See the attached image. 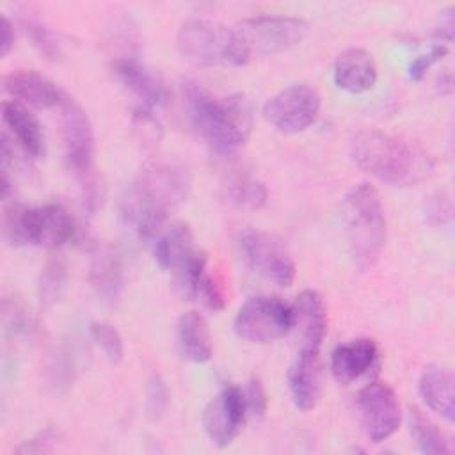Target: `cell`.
I'll return each instance as SVG.
<instances>
[{"mask_svg":"<svg viewBox=\"0 0 455 455\" xmlns=\"http://www.w3.org/2000/svg\"><path fill=\"white\" fill-rule=\"evenodd\" d=\"M354 164L391 187H414L434 172V158L416 144L379 130H361L350 140Z\"/></svg>","mask_w":455,"mask_h":455,"instance_id":"cell-1","label":"cell"},{"mask_svg":"<svg viewBox=\"0 0 455 455\" xmlns=\"http://www.w3.org/2000/svg\"><path fill=\"white\" fill-rule=\"evenodd\" d=\"M188 172L169 162L148 165L128 196L123 199V215L140 240L160 235L167 215L188 196Z\"/></svg>","mask_w":455,"mask_h":455,"instance_id":"cell-2","label":"cell"},{"mask_svg":"<svg viewBox=\"0 0 455 455\" xmlns=\"http://www.w3.org/2000/svg\"><path fill=\"white\" fill-rule=\"evenodd\" d=\"M185 101L192 128L217 153L231 155L247 142L251 108L242 96L217 98L197 85H190Z\"/></svg>","mask_w":455,"mask_h":455,"instance_id":"cell-3","label":"cell"},{"mask_svg":"<svg viewBox=\"0 0 455 455\" xmlns=\"http://www.w3.org/2000/svg\"><path fill=\"white\" fill-rule=\"evenodd\" d=\"M341 220L354 265L359 270L371 268L386 243V215L373 185L357 183L347 192Z\"/></svg>","mask_w":455,"mask_h":455,"instance_id":"cell-4","label":"cell"},{"mask_svg":"<svg viewBox=\"0 0 455 455\" xmlns=\"http://www.w3.org/2000/svg\"><path fill=\"white\" fill-rule=\"evenodd\" d=\"M4 233L12 245L57 249L73 238L75 222L60 204L27 208L12 203L4 210Z\"/></svg>","mask_w":455,"mask_h":455,"instance_id":"cell-5","label":"cell"},{"mask_svg":"<svg viewBox=\"0 0 455 455\" xmlns=\"http://www.w3.org/2000/svg\"><path fill=\"white\" fill-rule=\"evenodd\" d=\"M158 267L172 274L174 288L183 299H194L201 277L206 274V254L196 245L188 224L174 222L155 240Z\"/></svg>","mask_w":455,"mask_h":455,"instance_id":"cell-6","label":"cell"},{"mask_svg":"<svg viewBox=\"0 0 455 455\" xmlns=\"http://www.w3.org/2000/svg\"><path fill=\"white\" fill-rule=\"evenodd\" d=\"M180 55L196 66H243L235 30L217 21L187 20L176 37Z\"/></svg>","mask_w":455,"mask_h":455,"instance_id":"cell-7","label":"cell"},{"mask_svg":"<svg viewBox=\"0 0 455 455\" xmlns=\"http://www.w3.org/2000/svg\"><path fill=\"white\" fill-rule=\"evenodd\" d=\"M233 30L247 64L254 57H270L297 46L307 32V23L293 16H256L240 21Z\"/></svg>","mask_w":455,"mask_h":455,"instance_id":"cell-8","label":"cell"},{"mask_svg":"<svg viewBox=\"0 0 455 455\" xmlns=\"http://www.w3.org/2000/svg\"><path fill=\"white\" fill-rule=\"evenodd\" d=\"M291 306L277 297L258 295L247 299L236 311L233 329L249 343H270L291 332Z\"/></svg>","mask_w":455,"mask_h":455,"instance_id":"cell-9","label":"cell"},{"mask_svg":"<svg viewBox=\"0 0 455 455\" xmlns=\"http://www.w3.org/2000/svg\"><path fill=\"white\" fill-rule=\"evenodd\" d=\"M322 98L307 84H293L275 92L263 105V117L277 132L300 133L318 119Z\"/></svg>","mask_w":455,"mask_h":455,"instance_id":"cell-10","label":"cell"},{"mask_svg":"<svg viewBox=\"0 0 455 455\" xmlns=\"http://www.w3.org/2000/svg\"><path fill=\"white\" fill-rule=\"evenodd\" d=\"M238 243L243 258L259 275L277 286H290L293 283L295 261L279 236L261 229H245Z\"/></svg>","mask_w":455,"mask_h":455,"instance_id":"cell-11","label":"cell"},{"mask_svg":"<svg viewBox=\"0 0 455 455\" xmlns=\"http://www.w3.org/2000/svg\"><path fill=\"white\" fill-rule=\"evenodd\" d=\"M361 427L371 443H382L391 437L402 421L398 398L391 386L373 380L359 389L355 398Z\"/></svg>","mask_w":455,"mask_h":455,"instance_id":"cell-12","label":"cell"},{"mask_svg":"<svg viewBox=\"0 0 455 455\" xmlns=\"http://www.w3.org/2000/svg\"><path fill=\"white\" fill-rule=\"evenodd\" d=\"M59 108L66 164L76 176L85 178L94 160V132L91 119L82 105L69 94Z\"/></svg>","mask_w":455,"mask_h":455,"instance_id":"cell-13","label":"cell"},{"mask_svg":"<svg viewBox=\"0 0 455 455\" xmlns=\"http://www.w3.org/2000/svg\"><path fill=\"white\" fill-rule=\"evenodd\" d=\"M247 418L243 391L236 386H224L204 407L201 423L206 437L219 448L229 446L242 432Z\"/></svg>","mask_w":455,"mask_h":455,"instance_id":"cell-14","label":"cell"},{"mask_svg":"<svg viewBox=\"0 0 455 455\" xmlns=\"http://www.w3.org/2000/svg\"><path fill=\"white\" fill-rule=\"evenodd\" d=\"M293 325L299 352L318 354L327 334V309L323 299L315 290H304L291 304Z\"/></svg>","mask_w":455,"mask_h":455,"instance_id":"cell-15","label":"cell"},{"mask_svg":"<svg viewBox=\"0 0 455 455\" xmlns=\"http://www.w3.org/2000/svg\"><path fill=\"white\" fill-rule=\"evenodd\" d=\"M5 91L20 103H27L36 108L60 107L66 100V92L44 75L34 69H18L5 76Z\"/></svg>","mask_w":455,"mask_h":455,"instance_id":"cell-16","label":"cell"},{"mask_svg":"<svg viewBox=\"0 0 455 455\" xmlns=\"http://www.w3.org/2000/svg\"><path fill=\"white\" fill-rule=\"evenodd\" d=\"M112 71L121 85H124L132 94H135L146 108L162 107L169 101V89L165 84L144 64L132 57L116 59Z\"/></svg>","mask_w":455,"mask_h":455,"instance_id":"cell-17","label":"cell"},{"mask_svg":"<svg viewBox=\"0 0 455 455\" xmlns=\"http://www.w3.org/2000/svg\"><path fill=\"white\" fill-rule=\"evenodd\" d=\"M377 64L370 52L363 48H347L336 60L332 69L334 85L350 94L371 91L377 84Z\"/></svg>","mask_w":455,"mask_h":455,"instance_id":"cell-18","label":"cell"},{"mask_svg":"<svg viewBox=\"0 0 455 455\" xmlns=\"http://www.w3.org/2000/svg\"><path fill=\"white\" fill-rule=\"evenodd\" d=\"M379 357L377 343L371 338H357L338 345L331 355V371L339 384H350L366 375Z\"/></svg>","mask_w":455,"mask_h":455,"instance_id":"cell-19","label":"cell"},{"mask_svg":"<svg viewBox=\"0 0 455 455\" xmlns=\"http://www.w3.org/2000/svg\"><path fill=\"white\" fill-rule=\"evenodd\" d=\"M288 387L291 402L299 411H311L322 396L318 354L297 352L288 370Z\"/></svg>","mask_w":455,"mask_h":455,"instance_id":"cell-20","label":"cell"},{"mask_svg":"<svg viewBox=\"0 0 455 455\" xmlns=\"http://www.w3.org/2000/svg\"><path fill=\"white\" fill-rule=\"evenodd\" d=\"M4 124L11 130L12 137L23 148V151L34 158H39L46 151L44 130L39 119L20 101L7 100L2 103Z\"/></svg>","mask_w":455,"mask_h":455,"instance_id":"cell-21","label":"cell"},{"mask_svg":"<svg viewBox=\"0 0 455 455\" xmlns=\"http://www.w3.org/2000/svg\"><path fill=\"white\" fill-rule=\"evenodd\" d=\"M89 281L96 295L105 302H116L124 286L123 263L108 243H98L92 251Z\"/></svg>","mask_w":455,"mask_h":455,"instance_id":"cell-22","label":"cell"},{"mask_svg":"<svg viewBox=\"0 0 455 455\" xmlns=\"http://www.w3.org/2000/svg\"><path fill=\"white\" fill-rule=\"evenodd\" d=\"M419 396L425 405L439 414L448 423L455 418V396H453V373L446 368L430 366L419 377L418 382Z\"/></svg>","mask_w":455,"mask_h":455,"instance_id":"cell-23","label":"cell"},{"mask_svg":"<svg viewBox=\"0 0 455 455\" xmlns=\"http://www.w3.org/2000/svg\"><path fill=\"white\" fill-rule=\"evenodd\" d=\"M178 345L183 354L192 363H206L212 359L213 345L212 334L204 316L197 311H187L178 320Z\"/></svg>","mask_w":455,"mask_h":455,"instance_id":"cell-24","label":"cell"},{"mask_svg":"<svg viewBox=\"0 0 455 455\" xmlns=\"http://www.w3.org/2000/svg\"><path fill=\"white\" fill-rule=\"evenodd\" d=\"M409 432L418 450L427 455H448L451 451L444 434L437 428V425L418 407H409L407 414Z\"/></svg>","mask_w":455,"mask_h":455,"instance_id":"cell-25","label":"cell"},{"mask_svg":"<svg viewBox=\"0 0 455 455\" xmlns=\"http://www.w3.org/2000/svg\"><path fill=\"white\" fill-rule=\"evenodd\" d=\"M68 286V265L60 256L50 258L39 272L37 279V299L41 307L48 309L55 306Z\"/></svg>","mask_w":455,"mask_h":455,"instance_id":"cell-26","label":"cell"},{"mask_svg":"<svg viewBox=\"0 0 455 455\" xmlns=\"http://www.w3.org/2000/svg\"><path fill=\"white\" fill-rule=\"evenodd\" d=\"M21 27L32 44L37 48V52L46 59V60H59L62 57V46L55 36V32L44 25L43 21L36 18H23Z\"/></svg>","mask_w":455,"mask_h":455,"instance_id":"cell-27","label":"cell"},{"mask_svg":"<svg viewBox=\"0 0 455 455\" xmlns=\"http://www.w3.org/2000/svg\"><path fill=\"white\" fill-rule=\"evenodd\" d=\"M228 199L242 208L258 210L267 203V188L252 178H236L228 185Z\"/></svg>","mask_w":455,"mask_h":455,"instance_id":"cell-28","label":"cell"},{"mask_svg":"<svg viewBox=\"0 0 455 455\" xmlns=\"http://www.w3.org/2000/svg\"><path fill=\"white\" fill-rule=\"evenodd\" d=\"M91 338L103 350L110 363H119L124 357V343L119 331L108 322H92L89 327Z\"/></svg>","mask_w":455,"mask_h":455,"instance_id":"cell-29","label":"cell"},{"mask_svg":"<svg viewBox=\"0 0 455 455\" xmlns=\"http://www.w3.org/2000/svg\"><path fill=\"white\" fill-rule=\"evenodd\" d=\"M167 403H169L167 386L160 375H153L148 380V387H146V411L149 418L158 419L165 412Z\"/></svg>","mask_w":455,"mask_h":455,"instance_id":"cell-30","label":"cell"},{"mask_svg":"<svg viewBox=\"0 0 455 455\" xmlns=\"http://www.w3.org/2000/svg\"><path fill=\"white\" fill-rule=\"evenodd\" d=\"M48 379L55 387H68L73 380V359H69V352L57 350L48 364Z\"/></svg>","mask_w":455,"mask_h":455,"instance_id":"cell-31","label":"cell"},{"mask_svg":"<svg viewBox=\"0 0 455 455\" xmlns=\"http://www.w3.org/2000/svg\"><path fill=\"white\" fill-rule=\"evenodd\" d=\"M194 299L201 300L208 309L212 311H220L226 306V299L224 293L220 290V286L215 283V279L210 274H204L196 288V295Z\"/></svg>","mask_w":455,"mask_h":455,"instance_id":"cell-32","label":"cell"},{"mask_svg":"<svg viewBox=\"0 0 455 455\" xmlns=\"http://www.w3.org/2000/svg\"><path fill=\"white\" fill-rule=\"evenodd\" d=\"M446 53H448V44L439 43V41L434 43L428 53H423V55L416 57V59L409 64V76H411L412 80H421L423 75H425L435 62H439Z\"/></svg>","mask_w":455,"mask_h":455,"instance_id":"cell-33","label":"cell"},{"mask_svg":"<svg viewBox=\"0 0 455 455\" xmlns=\"http://www.w3.org/2000/svg\"><path fill=\"white\" fill-rule=\"evenodd\" d=\"M243 398H245V407H247V416H254V418H261L267 411L268 400H267V393L265 387L261 386V382L258 379H251L245 391H243Z\"/></svg>","mask_w":455,"mask_h":455,"instance_id":"cell-34","label":"cell"},{"mask_svg":"<svg viewBox=\"0 0 455 455\" xmlns=\"http://www.w3.org/2000/svg\"><path fill=\"white\" fill-rule=\"evenodd\" d=\"M57 434L53 428H46L41 434H37L36 437L25 441L16 451L18 453H43V451H50L52 444L55 443Z\"/></svg>","mask_w":455,"mask_h":455,"instance_id":"cell-35","label":"cell"},{"mask_svg":"<svg viewBox=\"0 0 455 455\" xmlns=\"http://www.w3.org/2000/svg\"><path fill=\"white\" fill-rule=\"evenodd\" d=\"M0 30H2V36H0V55L5 57L11 52V48L14 46V28H12V23L9 21L7 16H2Z\"/></svg>","mask_w":455,"mask_h":455,"instance_id":"cell-36","label":"cell"}]
</instances>
